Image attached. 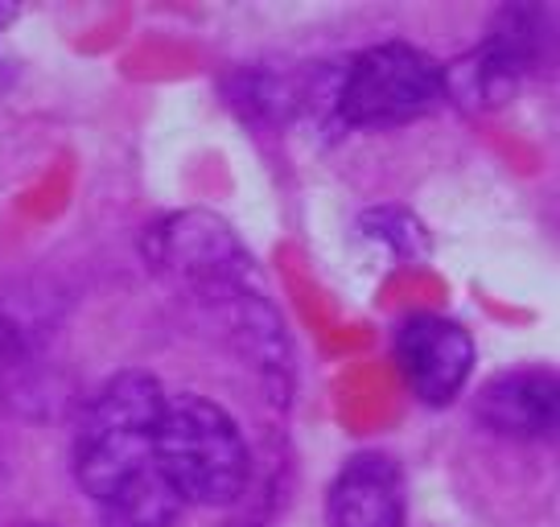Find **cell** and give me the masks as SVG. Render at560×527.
Instances as JSON below:
<instances>
[{
	"mask_svg": "<svg viewBox=\"0 0 560 527\" xmlns=\"http://www.w3.org/2000/svg\"><path fill=\"white\" fill-rule=\"evenodd\" d=\"M404 475L384 454L350 457L326 499L330 527H404Z\"/></svg>",
	"mask_w": 560,
	"mask_h": 527,
	"instance_id": "52a82bcc",
	"label": "cell"
},
{
	"mask_svg": "<svg viewBox=\"0 0 560 527\" xmlns=\"http://www.w3.org/2000/svg\"><path fill=\"white\" fill-rule=\"evenodd\" d=\"M396 363L420 405L445 408L470 384L474 338L454 317L417 314L396 330Z\"/></svg>",
	"mask_w": 560,
	"mask_h": 527,
	"instance_id": "5b68a950",
	"label": "cell"
},
{
	"mask_svg": "<svg viewBox=\"0 0 560 527\" xmlns=\"http://www.w3.org/2000/svg\"><path fill=\"white\" fill-rule=\"evenodd\" d=\"M445 104V67L408 42H380L342 74L338 116L354 128H392Z\"/></svg>",
	"mask_w": 560,
	"mask_h": 527,
	"instance_id": "3957f363",
	"label": "cell"
},
{
	"mask_svg": "<svg viewBox=\"0 0 560 527\" xmlns=\"http://www.w3.org/2000/svg\"><path fill=\"white\" fill-rule=\"evenodd\" d=\"M21 354H25V342H21V330L9 321V317L0 314V384H4V375L18 367Z\"/></svg>",
	"mask_w": 560,
	"mask_h": 527,
	"instance_id": "30bf717a",
	"label": "cell"
},
{
	"mask_svg": "<svg viewBox=\"0 0 560 527\" xmlns=\"http://www.w3.org/2000/svg\"><path fill=\"white\" fill-rule=\"evenodd\" d=\"M363 231L371 239L392 247L400 260H424L429 256V231L417 214L400 211V207H380V211L363 214Z\"/></svg>",
	"mask_w": 560,
	"mask_h": 527,
	"instance_id": "9c48e42d",
	"label": "cell"
},
{
	"mask_svg": "<svg viewBox=\"0 0 560 527\" xmlns=\"http://www.w3.org/2000/svg\"><path fill=\"white\" fill-rule=\"evenodd\" d=\"M9 21H18V9H13V4H0V30H4Z\"/></svg>",
	"mask_w": 560,
	"mask_h": 527,
	"instance_id": "8fae6325",
	"label": "cell"
},
{
	"mask_svg": "<svg viewBox=\"0 0 560 527\" xmlns=\"http://www.w3.org/2000/svg\"><path fill=\"white\" fill-rule=\"evenodd\" d=\"M95 507L104 527H170L182 515V499L165 482L158 461H149L140 475H132Z\"/></svg>",
	"mask_w": 560,
	"mask_h": 527,
	"instance_id": "ba28073f",
	"label": "cell"
},
{
	"mask_svg": "<svg viewBox=\"0 0 560 527\" xmlns=\"http://www.w3.org/2000/svg\"><path fill=\"white\" fill-rule=\"evenodd\" d=\"M161 412L165 387L149 371H120L100 387L74 437V478L91 494V503H104L116 487L153 461Z\"/></svg>",
	"mask_w": 560,
	"mask_h": 527,
	"instance_id": "7a4b0ae2",
	"label": "cell"
},
{
	"mask_svg": "<svg viewBox=\"0 0 560 527\" xmlns=\"http://www.w3.org/2000/svg\"><path fill=\"white\" fill-rule=\"evenodd\" d=\"M153 461L182 507H231L252 478V454L235 417L198 391L165 396Z\"/></svg>",
	"mask_w": 560,
	"mask_h": 527,
	"instance_id": "6da1fadb",
	"label": "cell"
},
{
	"mask_svg": "<svg viewBox=\"0 0 560 527\" xmlns=\"http://www.w3.org/2000/svg\"><path fill=\"white\" fill-rule=\"evenodd\" d=\"M149 260L190 301L231 284L260 281V268L240 235L207 211H182L158 223L149 231Z\"/></svg>",
	"mask_w": 560,
	"mask_h": 527,
	"instance_id": "277c9868",
	"label": "cell"
},
{
	"mask_svg": "<svg viewBox=\"0 0 560 527\" xmlns=\"http://www.w3.org/2000/svg\"><path fill=\"white\" fill-rule=\"evenodd\" d=\"M9 87V71H4V62H0V91Z\"/></svg>",
	"mask_w": 560,
	"mask_h": 527,
	"instance_id": "7c38bea8",
	"label": "cell"
},
{
	"mask_svg": "<svg viewBox=\"0 0 560 527\" xmlns=\"http://www.w3.org/2000/svg\"><path fill=\"white\" fill-rule=\"evenodd\" d=\"M557 371L548 367H524L494 375L482 391L474 417L482 429L511 441H540L552 437L557 429Z\"/></svg>",
	"mask_w": 560,
	"mask_h": 527,
	"instance_id": "8992f818",
	"label": "cell"
}]
</instances>
